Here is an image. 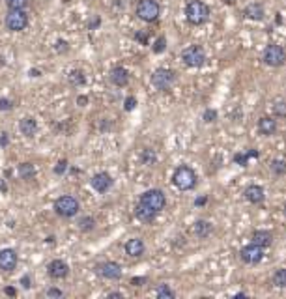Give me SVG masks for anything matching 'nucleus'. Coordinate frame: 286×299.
<instances>
[{
	"mask_svg": "<svg viewBox=\"0 0 286 299\" xmlns=\"http://www.w3.org/2000/svg\"><path fill=\"white\" fill-rule=\"evenodd\" d=\"M97 275L99 277L107 278V280H118L122 278V266L116 264V262H101L95 267Z\"/></svg>",
	"mask_w": 286,
	"mask_h": 299,
	"instance_id": "10",
	"label": "nucleus"
},
{
	"mask_svg": "<svg viewBox=\"0 0 286 299\" xmlns=\"http://www.w3.org/2000/svg\"><path fill=\"white\" fill-rule=\"evenodd\" d=\"M21 284H22V288H30V277L24 275V277L21 278Z\"/></svg>",
	"mask_w": 286,
	"mask_h": 299,
	"instance_id": "41",
	"label": "nucleus"
},
{
	"mask_svg": "<svg viewBox=\"0 0 286 299\" xmlns=\"http://www.w3.org/2000/svg\"><path fill=\"white\" fill-rule=\"evenodd\" d=\"M243 194L251 204H260V202H264V198H265V192L260 185H249V187L245 189Z\"/></svg>",
	"mask_w": 286,
	"mask_h": 299,
	"instance_id": "18",
	"label": "nucleus"
},
{
	"mask_svg": "<svg viewBox=\"0 0 286 299\" xmlns=\"http://www.w3.org/2000/svg\"><path fill=\"white\" fill-rule=\"evenodd\" d=\"M206 200H208V198H206V196H200V198H197V206H204V204H206Z\"/></svg>",
	"mask_w": 286,
	"mask_h": 299,
	"instance_id": "44",
	"label": "nucleus"
},
{
	"mask_svg": "<svg viewBox=\"0 0 286 299\" xmlns=\"http://www.w3.org/2000/svg\"><path fill=\"white\" fill-rule=\"evenodd\" d=\"M273 116L286 118V101L285 99H279V101L273 103Z\"/></svg>",
	"mask_w": 286,
	"mask_h": 299,
	"instance_id": "30",
	"label": "nucleus"
},
{
	"mask_svg": "<svg viewBox=\"0 0 286 299\" xmlns=\"http://www.w3.org/2000/svg\"><path fill=\"white\" fill-rule=\"evenodd\" d=\"M88 26H90V30L97 28V26H99V17H95L94 21H90V24H88Z\"/></svg>",
	"mask_w": 286,
	"mask_h": 299,
	"instance_id": "42",
	"label": "nucleus"
},
{
	"mask_svg": "<svg viewBox=\"0 0 286 299\" xmlns=\"http://www.w3.org/2000/svg\"><path fill=\"white\" fill-rule=\"evenodd\" d=\"M47 271H49V275L53 278H66L69 275V266L64 260H53L47 266Z\"/></svg>",
	"mask_w": 286,
	"mask_h": 299,
	"instance_id": "15",
	"label": "nucleus"
},
{
	"mask_svg": "<svg viewBox=\"0 0 286 299\" xmlns=\"http://www.w3.org/2000/svg\"><path fill=\"white\" fill-rule=\"evenodd\" d=\"M165 47H167V40L165 38H157V42L154 45V53H163L165 51Z\"/></svg>",
	"mask_w": 286,
	"mask_h": 299,
	"instance_id": "34",
	"label": "nucleus"
},
{
	"mask_svg": "<svg viewBox=\"0 0 286 299\" xmlns=\"http://www.w3.org/2000/svg\"><path fill=\"white\" fill-rule=\"evenodd\" d=\"M79 210H81V204L71 194H64L54 200V212L60 217H73L79 214Z\"/></svg>",
	"mask_w": 286,
	"mask_h": 299,
	"instance_id": "6",
	"label": "nucleus"
},
{
	"mask_svg": "<svg viewBox=\"0 0 286 299\" xmlns=\"http://www.w3.org/2000/svg\"><path fill=\"white\" fill-rule=\"evenodd\" d=\"M66 165H67L66 161H60V163H58V167L54 169V172H56V174H62V172L66 171Z\"/></svg>",
	"mask_w": 286,
	"mask_h": 299,
	"instance_id": "40",
	"label": "nucleus"
},
{
	"mask_svg": "<svg viewBox=\"0 0 286 299\" xmlns=\"http://www.w3.org/2000/svg\"><path fill=\"white\" fill-rule=\"evenodd\" d=\"M174 81H176V73L172 69H167V67H159L152 73V85L157 90H170Z\"/></svg>",
	"mask_w": 286,
	"mask_h": 299,
	"instance_id": "9",
	"label": "nucleus"
},
{
	"mask_svg": "<svg viewBox=\"0 0 286 299\" xmlns=\"http://www.w3.org/2000/svg\"><path fill=\"white\" fill-rule=\"evenodd\" d=\"M138 202L144 204V206L150 208L152 212L159 214V212H163L165 206H167V196H165V192L159 191V189H148V191H144L140 194Z\"/></svg>",
	"mask_w": 286,
	"mask_h": 299,
	"instance_id": "3",
	"label": "nucleus"
},
{
	"mask_svg": "<svg viewBox=\"0 0 286 299\" xmlns=\"http://www.w3.org/2000/svg\"><path fill=\"white\" fill-rule=\"evenodd\" d=\"M271 171L275 176H285L286 174V161L283 159H273L271 161Z\"/></svg>",
	"mask_w": 286,
	"mask_h": 299,
	"instance_id": "29",
	"label": "nucleus"
},
{
	"mask_svg": "<svg viewBox=\"0 0 286 299\" xmlns=\"http://www.w3.org/2000/svg\"><path fill=\"white\" fill-rule=\"evenodd\" d=\"M19 129H21V133L24 137H34L36 131H38V122L32 116H24L19 122Z\"/></svg>",
	"mask_w": 286,
	"mask_h": 299,
	"instance_id": "21",
	"label": "nucleus"
},
{
	"mask_svg": "<svg viewBox=\"0 0 286 299\" xmlns=\"http://www.w3.org/2000/svg\"><path fill=\"white\" fill-rule=\"evenodd\" d=\"M262 60L265 65L269 67H281L286 64V51L283 45H277V43H269L264 49L262 54Z\"/></svg>",
	"mask_w": 286,
	"mask_h": 299,
	"instance_id": "4",
	"label": "nucleus"
},
{
	"mask_svg": "<svg viewBox=\"0 0 286 299\" xmlns=\"http://www.w3.org/2000/svg\"><path fill=\"white\" fill-rule=\"evenodd\" d=\"M155 296L159 299H174V292L170 290L169 284H159L157 290H155Z\"/></svg>",
	"mask_w": 286,
	"mask_h": 299,
	"instance_id": "26",
	"label": "nucleus"
},
{
	"mask_svg": "<svg viewBox=\"0 0 286 299\" xmlns=\"http://www.w3.org/2000/svg\"><path fill=\"white\" fill-rule=\"evenodd\" d=\"M126 255L131 258H138L144 255V251H146V245H144V241L140 239V237H133V239H127L126 243Z\"/></svg>",
	"mask_w": 286,
	"mask_h": 299,
	"instance_id": "14",
	"label": "nucleus"
},
{
	"mask_svg": "<svg viewBox=\"0 0 286 299\" xmlns=\"http://www.w3.org/2000/svg\"><path fill=\"white\" fill-rule=\"evenodd\" d=\"M181 60L189 67H200L206 62V53H204L200 45H191V47L181 51Z\"/></svg>",
	"mask_w": 286,
	"mask_h": 299,
	"instance_id": "8",
	"label": "nucleus"
},
{
	"mask_svg": "<svg viewBox=\"0 0 286 299\" xmlns=\"http://www.w3.org/2000/svg\"><path fill=\"white\" fill-rule=\"evenodd\" d=\"M107 298H124L120 292H110V294H107Z\"/></svg>",
	"mask_w": 286,
	"mask_h": 299,
	"instance_id": "45",
	"label": "nucleus"
},
{
	"mask_svg": "<svg viewBox=\"0 0 286 299\" xmlns=\"http://www.w3.org/2000/svg\"><path fill=\"white\" fill-rule=\"evenodd\" d=\"M243 15L247 19H253V21H262L264 19V6L258 4V2H253V4L245 6Z\"/></svg>",
	"mask_w": 286,
	"mask_h": 299,
	"instance_id": "19",
	"label": "nucleus"
},
{
	"mask_svg": "<svg viewBox=\"0 0 286 299\" xmlns=\"http://www.w3.org/2000/svg\"><path fill=\"white\" fill-rule=\"evenodd\" d=\"M144 280H146V278H133V280H131V282H133V284H135V286H140V282H144Z\"/></svg>",
	"mask_w": 286,
	"mask_h": 299,
	"instance_id": "46",
	"label": "nucleus"
},
{
	"mask_svg": "<svg viewBox=\"0 0 286 299\" xmlns=\"http://www.w3.org/2000/svg\"><path fill=\"white\" fill-rule=\"evenodd\" d=\"M240 256L245 264H258L264 258V247L256 245V243H249L240 251Z\"/></svg>",
	"mask_w": 286,
	"mask_h": 299,
	"instance_id": "11",
	"label": "nucleus"
},
{
	"mask_svg": "<svg viewBox=\"0 0 286 299\" xmlns=\"http://www.w3.org/2000/svg\"><path fill=\"white\" fill-rule=\"evenodd\" d=\"M135 13L140 21L144 22H155L161 15V8L155 0H140L135 8Z\"/></svg>",
	"mask_w": 286,
	"mask_h": 299,
	"instance_id": "5",
	"label": "nucleus"
},
{
	"mask_svg": "<svg viewBox=\"0 0 286 299\" xmlns=\"http://www.w3.org/2000/svg\"><path fill=\"white\" fill-rule=\"evenodd\" d=\"M69 83H71L73 86H83L86 83L85 73H83L81 69H73V71L69 73Z\"/></svg>",
	"mask_w": 286,
	"mask_h": 299,
	"instance_id": "27",
	"label": "nucleus"
},
{
	"mask_svg": "<svg viewBox=\"0 0 286 299\" xmlns=\"http://www.w3.org/2000/svg\"><path fill=\"white\" fill-rule=\"evenodd\" d=\"M90 185H92V189L97 192H107L110 187H112V178L107 174V172H97L92 176V180H90Z\"/></svg>",
	"mask_w": 286,
	"mask_h": 299,
	"instance_id": "12",
	"label": "nucleus"
},
{
	"mask_svg": "<svg viewBox=\"0 0 286 299\" xmlns=\"http://www.w3.org/2000/svg\"><path fill=\"white\" fill-rule=\"evenodd\" d=\"M34 165L32 163H22L19 165V176H21L22 180H30L32 176H34Z\"/></svg>",
	"mask_w": 286,
	"mask_h": 299,
	"instance_id": "28",
	"label": "nucleus"
},
{
	"mask_svg": "<svg viewBox=\"0 0 286 299\" xmlns=\"http://www.w3.org/2000/svg\"><path fill=\"white\" fill-rule=\"evenodd\" d=\"M273 284L277 288H286V267H281L273 273Z\"/></svg>",
	"mask_w": 286,
	"mask_h": 299,
	"instance_id": "25",
	"label": "nucleus"
},
{
	"mask_svg": "<svg viewBox=\"0 0 286 299\" xmlns=\"http://www.w3.org/2000/svg\"><path fill=\"white\" fill-rule=\"evenodd\" d=\"M249 155H254V157H256L258 153H256V151H251V153H238V155H236L234 159L238 161V163H240L242 167H245V165H247V159H249Z\"/></svg>",
	"mask_w": 286,
	"mask_h": 299,
	"instance_id": "33",
	"label": "nucleus"
},
{
	"mask_svg": "<svg viewBox=\"0 0 286 299\" xmlns=\"http://www.w3.org/2000/svg\"><path fill=\"white\" fill-rule=\"evenodd\" d=\"M6 6L10 10H24L28 6V0H6Z\"/></svg>",
	"mask_w": 286,
	"mask_h": 299,
	"instance_id": "31",
	"label": "nucleus"
},
{
	"mask_svg": "<svg viewBox=\"0 0 286 299\" xmlns=\"http://www.w3.org/2000/svg\"><path fill=\"white\" fill-rule=\"evenodd\" d=\"M258 131L264 135V137H271L277 131V120L271 116H262L258 120Z\"/></svg>",
	"mask_w": 286,
	"mask_h": 299,
	"instance_id": "17",
	"label": "nucleus"
},
{
	"mask_svg": "<svg viewBox=\"0 0 286 299\" xmlns=\"http://www.w3.org/2000/svg\"><path fill=\"white\" fill-rule=\"evenodd\" d=\"M185 17L195 26L204 24L210 19V6L206 2H202V0H191L185 6Z\"/></svg>",
	"mask_w": 286,
	"mask_h": 299,
	"instance_id": "1",
	"label": "nucleus"
},
{
	"mask_svg": "<svg viewBox=\"0 0 286 299\" xmlns=\"http://www.w3.org/2000/svg\"><path fill=\"white\" fill-rule=\"evenodd\" d=\"M140 159H142L144 165L152 167V165H155V161H157V153H155L152 148H144L142 150V153H140Z\"/></svg>",
	"mask_w": 286,
	"mask_h": 299,
	"instance_id": "24",
	"label": "nucleus"
},
{
	"mask_svg": "<svg viewBox=\"0 0 286 299\" xmlns=\"http://www.w3.org/2000/svg\"><path fill=\"white\" fill-rule=\"evenodd\" d=\"M11 101L10 99H0V110H10Z\"/></svg>",
	"mask_w": 286,
	"mask_h": 299,
	"instance_id": "39",
	"label": "nucleus"
},
{
	"mask_svg": "<svg viewBox=\"0 0 286 299\" xmlns=\"http://www.w3.org/2000/svg\"><path fill=\"white\" fill-rule=\"evenodd\" d=\"M56 45H58V47H56L58 51H67V43H66V42H58Z\"/></svg>",
	"mask_w": 286,
	"mask_h": 299,
	"instance_id": "43",
	"label": "nucleus"
},
{
	"mask_svg": "<svg viewBox=\"0 0 286 299\" xmlns=\"http://www.w3.org/2000/svg\"><path fill=\"white\" fill-rule=\"evenodd\" d=\"M6 294H8V296H15V290H13V288H6Z\"/></svg>",
	"mask_w": 286,
	"mask_h": 299,
	"instance_id": "48",
	"label": "nucleus"
},
{
	"mask_svg": "<svg viewBox=\"0 0 286 299\" xmlns=\"http://www.w3.org/2000/svg\"><path fill=\"white\" fill-rule=\"evenodd\" d=\"M202 118H204V122L212 124V122H215V120H217V112H215V110H212V108H208V110L202 114Z\"/></svg>",
	"mask_w": 286,
	"mask_h": 299,
	"instance_id": "35",
	"label": "nucleus"
},
{
	"mask_svg": "<svg viewBox=\"0 0 286 299\" xmlns=\"http://www.w3.org/2000/svg\"><path fill=\"white\" fill-rule=\"evenodd\" d=\"M45 296H47V298H64L62 290H58V288H49L45 292Z\"/></svg>",
	"mask_w": 286,
	"mask_h": 299,
	"instance_id": "36",
	"label": "nucleus"
},
{
	"mask_svg": "<svg viewBox=\"0 0 286 299\" xmlns=\"http://www.w3.org/2000/svg\"><path fill=\"white\" fill-rule=\"evenodd\" d=\"M251 239H253V243L260 247H269L271 245V241H273V234L269 232V230H254L253 235H251Z\"/></svg>",
	"mask_w": 286,
	"mask_h": 299,
	"instance_id": "20",
	"label": "nucleus"
},
{
	"mask_svg": "<svg viewBox=\"0 0 286 299\" xmlns=\"http://www.w3.org/2000/svg\"><path fill=\"white\" fill-rule=\"evenodd\" d=\"M77 101H79V103H81V107H85L86 103H88V99H86L85 96H81V97H79V99H77Z\"/></svg>",
	"mask_w": 286,
	"mask_h": 299,
	"instance_id": "47",
	"label": "nucleus"
},
{
	"mask_svg": "<svg viewBox=\"0 0 286 299\" xmlns=\"http://www.w3.org/2000/svg\"><path fill=\"white\" fill-rule=\"evenodd\" d=\"M224 2H226V4H234V2H236V0H224Z\"/></svg>",
	"mask_w": 286,
	"mask_h": 299,
	"instance_id": "49",
	"label": "nucleus"
},
{
	"mask_svg": "<svg viewBox=\"0 0 286 299\" xmlns=\"http://www.w3.org/2000/svg\"><path fill=\"white\" fill-rule=\"evenodd\" d=\"M285 214H286V204H285Z\"/></svg>",
	"mask_w": 286,
	"mask_h": 299,
	"instance_id": "50",
	"label": "nucleus"
},
{
	"mask_svg": "<svg viewBox=\"0 0 286 299\" xmlns=\"http://www.w3.org/2000/svg\"><path fill=\"white\" fill-rule=\"evenodd\" d=\"M135 215H137L138 221H142V223H154V219H155V212H152L150 208H146L144 204H137V208H135Z\"/></svg>",
	"mask_w": 286,
	"mask_h": 299,
	"instance_id": "23",
	"label": "nucleus"
},
{
	"mask_svg": "<svg viewBox=\"0 0 286 299\" xmlns=\"http://www.w3.org/2000/svg\"><path fill=\"white\" fill-rule=\"evenodd\" d=\"M135 40L142 45H148V32H137L135 34Z\"/></svg>",
	"mask_w": 286,
	"mask_h": 299,
	"instance_id": "37",
	"label": "nucleus"
},
{
	"mask_svg": "<svg viewBox=\"0 0 286 299\" xmlns=\"http://www.w3.org/2000/svg\"><path fill=\"white\" fill-rule=\"evenodd\" d=\"M94 224H95V221L92 217H85V219L79 221V228H81V230H92Z\"/></svg>",
	"mask_w": 286,
	"mask_h": 299,
	"instance_id": "32",
	"label": "nucleus"
},
{
	"mask_svg": "<svg viewBox=\"0 0 286 299\" xmlns=\"http://www.w3.org/2000/svg\"><path fill=\"white\" fill-rule=\"evenodd\" d=\"M172 183L180 191H191L197 185V172L193 171L191 167H187V165H181L172 174Z\"/></svg>",
	"mask_w": 286,
	"mask_h": 299,
	"instance_id": "2",
	"label": "nucleus"
},
{
	"mask_svg": "<svg viewBox=\"0 0 286 299\" xmlns=\"http://www.w3.org/2000/svg\"><path fill=\"white\" fill-rule=\"evenodd\" d=\"M135 105H137V99H135V97H127V99H126V110H133V108H135Z\"/></svg>",
	"mask_w": 286,
	"mask_h": 299,
	"instance_id": "38",
	"label": "nucleus"
},
{
	"mask_svg": "<svg viewBox=\"0 0 286 299\" xmlns=\"http://www.w3.org/2000/svg\"><path fill=\"white\" fill-rule=\"evenodd\" d=\"M6 28L11 32H21L28 26V13L24 10H10L6 15Z\"/></svg>",
	"mask_w": 286,
	"mask_h": 299,
	"instance_id": "7",
	"label": "nucleus"
},
{
	"mask_svg": "<svg viewBox=\"0 0 286 299\" xmlns=\"http://www.w3.org/2000/svg\"><path fill=\"white\" fill-rule=\"evenodd\" d=\"M193 232L197 237H200V239H206V237H210L213 232V226L212 223H208V221H197L195 226H193Z\"/></svg>",
	"mask_w": 286,
	"mask_h": 299,
	"instance_id": "22",
	"label": "nucleus"
},
{
	"mask_svg": "<svg viewBox=\"0 0 286 299\" xmlns=\"http://www.w3.org/2000/svg\"><path fill=\"white\" fill-rule=\"evenodd\" d=\"M109 79H110V83L114 86H118V88H122V86H127V83H129V73H127L126 67H114L112 71H110V75H109Z\"/></svg>",
	"mask_w": 286,
	"mask_h": 299,
	"instance_id": "16",
	"label": "nucleus"
},
{
	"mask_svg": "<svg viewBox=\"0 0 286 299\" xmlns=\"http://www.w3.org/2000/svg\"><path fill=\"white\" fill-rule=\"evenodd\" d=\"M17 266V253L13 249H2L0 251V269L10 273Z\"/></svg>",
	"mask_w": 286,
	"mask_h": 299,
	"instance_id": "13",
	"label": "nucleus"
}]
</instances>
